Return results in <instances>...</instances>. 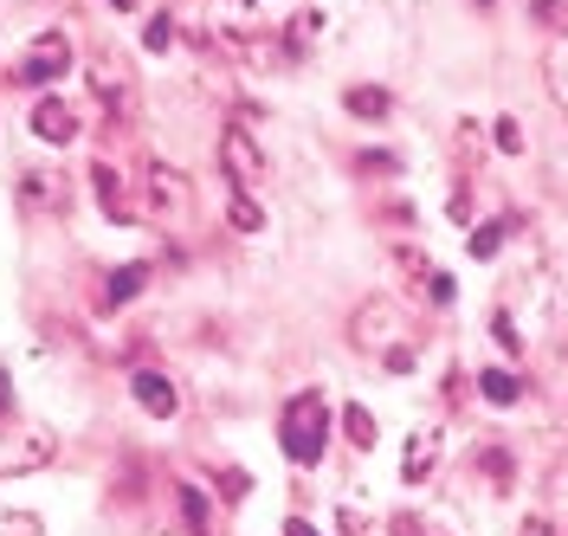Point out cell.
<instances>
[{"label":"cell","instance_id":"obj_11","mask_svg":"<svg viewBox=\"0 0 568 536\" xmlns=\"http://www.w3.org/2000/svg\"><path fill=\"white\" fill-rule=\"evenodd\" d=\"M91 84H98V98L110 110H130V72H123V59H98L91 65Z\"/></svg>","mask_w":568,"mask_h":536},{"label":"cell","instance_id":"obj_10","mask_svg":"<svg viewBox=\"0 0 568 536\" xmlns=\"http://www.w3.org/2000/svg\"><path fill=\"white\" fill-rule=\"evenodd\" d=\"M388 330H394V304H362V311H355V343H362V350H382V356H388L394 350Z\"/></svg>","mask_w":568,"mask_h":536},{"label":"cell","instance_id":"obj_18","mask_svg":"<svg viewBox=\"0 0 568 536\" xmlns=\"http://www.w3.org/2000/svg\"><path fill=\"white\" fill-rule=\"evenodd\" d=\"M175 498H181V524L194 536H207V498H201V485H175Z\"/></svg>","mask_w":568,"mask_h":536},{"label":"cell","instance_id":"obj_32","mask_svg":"<svg viewBox=\"0 0 568 536\" xmlns=\"http://www.w3.org/2000/svg\"><path fill=\"white\" fill-rule=\"evenodd\" d=\"M116 7H136V0H116Z\"/></svg>","mask_w":568,"mask_h":536},{"label":"cell","instance_id":"obj_19","mask_svg":"<svg viewBox=\"0 0 568 536\" xmlns=\"http://www.w3.org/2000/svg\"><path fill=\"white\" fill-rule=\"evenodd\" d=\"M394 265H400V272H407L420 291H433V279H439V272L426 265V252H414V246H394Z\"/></svg>","mask_w":568,"mask_h":536},{"label":"cell","instance_id":"obj_4","mask_svg":"<svg viewBox=\"0 0 568 536\" xmlns=\"http://www.w3.org/2000/svg\"><path fill=\"white\" fill-rule=\"evenodd\" d=\"M52 433L45 427H27V433H0V478H20V472H39L52 459Z\"/></svg>","mask_w":568,"mask_h":536},{"label":"cell","instance_id":"obj_15","mask_svg":"<svg viewBox=\"0 0 568 536\" xmlns=\"http://www.w3.org/2000/svg\"><path fill=\"white\" fill-rule=\"evenodd\" d=\"M142 285H149V265H116L104 279V304H130Z\"/></svg>","mask_w":568,"mask_h":536},{"label":"cell","instance_id":"obj_30","mask_svg":"<svg viewBox=\"0 0 568 536\" xmlns=\"http://www.w3.org/2000/svg\"><path fill=\"white\" fill-rule=\"evenodd\" d=\"M517 536H562V530H556L549 517H530V524H524V530H517Z\"/></svg>","mask_w":568,"mask_h":536},{"label":"cell","instance_id":"obj_14","mask_svg":"<svg viewBox=\"0 0 568 536\" xmlns=\"http://www.w3.org/2000/svg\"><path fill=\"white\" fill-rule=\"evenodd\" d=\"M343 104H349L355 117H368V123H375V117H388V110H394V98L382 91V84H349V91H343Z\"/></svg>","mask_w":568,"mask_h":536},{"label":"cell","instance_id":"obj_24","mask_svg":"<svg viewBox=\"0 0 568 536\" xmlns=\"http://www.w3.org/2000/svg\"><path fill=\"white\" fill-rule=\"evenodd\" d=\"M142 45H149V52H169V45H175V20H169V13H162V20H149Z\"/></svg>","mask_w":568,"mask_h":536},{"label":"cell","instance_id":"obj_31","mask_svg":"<svg viewBox=\"0 0 568 536\" xmlns=\"http://www.w3.org/2000/svg\"><path fill=\"white\" fill-rule=\"evenodd\" d=\"M284 536H323L317 524H304V517H291V524H284Z\"/></svg>","mask_w":568,"mask_h":536},{"label":"cell","instance_id":"obj_13","mask_svg":"<svg viewBox=\"0 0 568 536\" xmlns=\"http://www.w3.org/2000/svg\"><path fill=\"white\" fill-rule=\"evenodd\" d=\"M478 394H485L491 407H517V401H524V382H517L510 368H485V375H478Z\"/></svg>","mask_w":568,"mask_h":536},{"label":"cell","instance_id":"obj_3","mask_svg":"<svg viewBox=\"0 0 568 536\" xmlns=\"http://www.w3.org/2000/svg\"><path fill=\"white\" fill-rule=\"evenodd\" d=\"M71 72V39L65 33H39L33 45H27V59H20V65H13V78H20V84H52V78H65Z\"/></svg>","mask_w":568,"mask_h":536},{"label":"cell","instance_id":"obj_2","mask_svg":"<svg viewBox=\"0 0 568 536\" xmlns=\"http://www.w3.org/2000/svg\"><path fill=\"white\" fill-rule=\"evenodd\" d=\"M265 149H258V136H252V123L240 117V123H226L220 130V175L233 181V194H252L258 181H265Z\"/></svg>","mask_w":568,"mask_h":536},{"label":"cell","instance_id":"obj_5","mask_svg":"<svg viewBox=\"0 0 568 536\" xmlns=\"http://www.w3.org/2000/svg\"><path fill=\"white\" fill-rule=\"evenodd\" d=\"M130 388H136L142 414H155V421H175V414H181V388L162 375V368H136V375H130Z\"/></svg>","mask_w":568,"mask_h":536},{"label":"cell","instance_id":"obj_7","mask_svg":"<svg viewBox=\"0 0 568 536\" xmlns=\"http://www.w3.org/2000/svg\"><path fill=\"white\" fill-rule=\"evenodd\" d=\"M439 446H446V433H433V427L407 433V453H400V478H407V485H426V478H433V465H439Z\"/></svg>","mask_w":568,"mask_h":536},{"label":"cell","instance_id":"obj_21","mask_svg":"<svg viewBox=\"0 0 568 536\" xmlns=\"http://www.w3.org/2000/svg\"><path fill=\"white\" fill-rule=\"evenodd\" d=\"M265 226V208L252 194H233V233H258Z\"/></svg>","mask_w":568,"mask_h":536},{"label":"cell","instance_id":"obj_27","mask_svg":"<svg viewBox=\"0 0 568 536\" xmlns=\"http://www.w3.org/2000/svg\"><path fill=\"white\" fill-rule=\"evenodd\" d=\"M388 536H426V524L414 517V510H400V517L388 524Z\"/></svg>","mask_w":568,"mask_h":536},{"label":"cell","instance_id":"obj_26","mask_svg":"<svg viewBox=\"0 0 568 536\" xmlns=\"http://www.w3.org/2000/svg\"><path fill=\"white\" fill-rule=\"evenodd\" d=\"M0 536H39V517H27V510L20 517H0Z\"/></svg>","mask_w":568,"mask_h":536},{"label":"cell","instance_id":"obj_9","mask_svg":"<svg viewBox=\"0 0 568 536\" xmlns=\"http://www.w3.org/2000/svg\"><path fill=\"white\" fill-rule=\"evenodd\" d=\"M142 181H149V214H181V208H187V181H181L169 162H155Z\"/></svg>","mask_w":568,"mask_h":536},{"label":"cell","instance_id":"obj_6","mask_svg":"<svg viewBox=\"0 0 568 536\" xmlns=\"http://www.w3.org/2000/svg\"><path fill=\"white\" fill-rule=\"evenodd\" d=\"M33 136L39 143H78V110L65 98H39L33 104Z\"/></svg>","mask_w":568,"mask_h":536},{"label":"cell","instance_id":"obj_23","mask_svg":"<svg viewBox=\"0 0 568 536\" xmlns=\"http://www.w3.org/2000/svg\"><path fill=\"white\" fill-rule=\"evenodd\" d=\"M246 492H252V478L240 472V465H226V472H220V498H226V504H240Z\"/></svg>","mask_w":568,"mask_h":536},{"label":"cell","instance_id":"obj_25","mask_svg":"<svg viewBox=\"0 0 568 536\" xmlns=\"http://www.w3.org/2000/svg\"><path fill=\"white\" fill-rule=\"evenodd\" d=\"M497 149H504V155H524V130H517V117H497Z\"/></svg>","mask_w":568,"mask_h":536},{"label":"cell","instance_id":"obj_20","mask_svg":"<svg viewBox=\"0 0 568 536\" xmlns=\"http://www.w3.org/2000/svg\"><path fill=\"white\" fill-rule=\"evenodd\" d=\"M504 233H510V220H485V226L471 233V259H491V252L504 246Z\"/></svg>","mask_w":568,"mask_h":536},{"label":"cell","instance_id":"obj_29","mask_svg":"<svg viewBox=\"0 0 568 536\" xmlns=\"http://www.w3.org/2000/svg\"><path fill=\"white\" fill-rule=\"evenodd\" d=\"M394 368V375H407V368H414V350H388V356H382Z\"/></svg>","mask_w":568,"mask_h":536},{"label":"cell","instance_id":"obj_1","mask_svg":"<svg viewBox=\"0 0 568 536\" xmlns=\"http://www.w3.org/2000/svg\"><path fill=\"white\" fill-rule=\"evenodd\" d=\"M278 446H284V459L291 465H317L323 459V446H329V401H323L317 388H304V394L284 401Z\"/></svg>","mask_w":568,"mask_h":536},{"label":"cell","instance_id":"obj_16","mask_svg":"<svg viewBox=\"0 0 568 536\" xmlns=\"http://www.w3.org/2000/svg\"><path fill=\"white\" fill-rule=\"evenodd\" d=\"M20 201H27V208H65V194L45 181V169H27V175H20Z\"/></svg>","mask_w":568,"mask_h":536},{"label":"cell","instance_id":"obj_17","mask_svg":"<svg viewBox=\"0 0 568 536\" xmlns=\"http://www.w3.org/2000/svg\"><path fill=\"white\" fill-rule=\"evenodd\" d=\"M343 433H349V446L368 453V446H375V414H368L362 401H349V407H343Z\"/></svg>","mask_w":568,"mask_h":536},{"label":"cell","instance_id":"obj_22","mask_svg":"<svg viewBox=\"0 0 568 536\" xmlns=\"http://www.w3.org/2000/svg\"><path fill=\"white\" fill-rule=\"evenodd\" d=\"M478 465H485V478H497V492H510V453H504V446H485Z\"/></svg>","mask_w":568,"mask_h":536},{"label":"cell","instance_id":"obj_28","mask_svg":"<svg viewBox=\"0 0 568 536\" xmlns=\"http://www.w3.org/2000/svg\"><path fill=\"white\" fill-rule=\"evenodd\" d=\"M491 336H497V343H504V350H524V336L510 330V317H491Z\"/></svg>","mask_w":568,"mask_h":536},{"label":"cell","instance_id":"obj_12","mask_svg":"<svg viewBox=\"0 0 568 536\" xmlns=\"http://www.w3.org/2000/svg\"><path fill=\"white\" fill-rule=\"evenodd\" d=\"M317 39H323V13H317V7H304V13H291V20H284V45H291L297 59H304Z\"/></svg>","mask_w":568,"mask_h":536},{"label":"cell","instance_id":"obj_8","mask_svg":"<svg viewBox=\"0 0 568 536\" xmlns=\"http://www.w3.org/2000/svg\"><path fill=\"white\" fill-rule=\"evenodd\" d=\"M91 188H98V208H104V214L116 220V226H123V220L136 214V201H130V181L116 175L110 162H98V169H91Z\"/></svg>","mask_w":568,"mask_h":536}]
</instances>
